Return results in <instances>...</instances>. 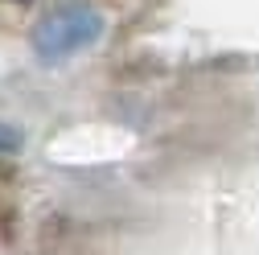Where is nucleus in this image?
I'll return each instance as SVG.
<instances>
[{"label": "nucleus", "mask_w": 259, "mask_h": 255, "mask_svg": "<svg viewBox=\"0 0 259 255\" xmlns=\"http://www.w3.org/2000/svg\"><path fill=\"white\" fill-rule=\"evenodd\" d=\"M87 37H91V21H87V13L66 9V13L50 17V21L37 29V50H41L46 58H58V54L74 50L78 41H87Z\"/></svg>", "instance_id": "obj_1"}, {"label": "nucleus", "mask_w": 259, "mask_h": 255, "mask_svg": "<svg viewBox=\"0 0 259 255\" xmlns=\"http://www.w3.org/2000/svg\"><path fill=\"white\" fill-rule=\"evenodd\" d=\"M21 140H17V132H13V128H5V123H0V152H13Z\"/></svg>", "instance_id": "obj_2"}]
</instances>
